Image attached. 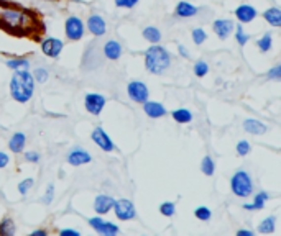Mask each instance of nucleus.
<instances>
[{"mask_svg":"<svg viewBox=\"0 0 281 236\" xmlns=\"http://www.w3.org/2000/svg\"><path fill=\"white\" fill-rule=\"evenodd\" d=\"M0 31L13 38H27L39 43L46 33L43 15L12 0H0Z\"/></svg>","mask_w":281,"mask_h":236,"instance_id":"nucleus-1","label":"nucleus"},{"mask_svg":"<svg viewBox=\"0 0 281 236\" xmlns=\"http://www.w3.org/2000/svg\"><path fill=\"white\" fill-rule=\"evenodd\" d=\"M35 92V77L27 69H17L10 81V93L12 98L18 103H27L33 97Z\"/></svg>","mask_w":281,"mask_h":236,"instance_id":"nucleus-2","label":"nucleus"},{"mask_svg":"<svg viewBox=\"0 0 281 236\" xmlns=\"http://www.w3.org/2000/svg\"><path fill=\"white\" fill-rule=\"evenodd\" d=\"M171 64V56L163 46H151L145 53V67L148 72L151 74H163L170 67Z\"/></svg>","mask_w":281,"mask_h":236,"instance_id":"nucleus-3","label":"nucleus"},{"mask_svg":"<svg viewBox=\"0 0 281 236\" xmlns=\"http://www.w3.org/2000/svg\"><path fill=\"white\" fill-rule=\"evenodd\" d=\"M230 189L234 192V195L240 197V199H246L248 195H251V192H253V182H251L248 172L244 169L237 171L230 179Z\"/></svg>","mask_w":281,"mask_h":236,"instance_id":"nucleus-4","label":"nucleus"},{"mask_svg":"<svg viewBox=\"0 0 281 236\" xmlns=\"http://www.w3.org/2000/svg\"><path fill=\"white\" fill-rule=\"evenodd\" d=\"M113 211H115L117 218L118 220H123V221H128V220H133L137 216V210H135V205L132 204L130 200L127 199H120V200H115L113 202Z\"/></svg>","mask_w":281,"mask_h":236,"instance_id":"nucleus-5","label":"nucleus"},{"mask_svg":"<svg viewBox=\"0 0 281 236\" xmlns=\"http://www.w3.org/2000/svg\"><path fill=\"white\" fill-rule=\"evenodd\" d=\"M127 93H128V97H130L132 102L143 103V102L148 100L150 90H148V87L141 81H132L127 87Z\"/></svg>","mask_w":281,"mask_h":236,"instance_id":"nucleus-6","label":"nucleus"},{"mask_svg":"<svg viewBox=\"0 0 281 236\" xmlns=\"http://www.w3.org/2000/svg\"><path fill=\"white\" fill-rule=\"evenodd\" d=\"M64 31H66L68 39L71 41H79L84 36V23L77 17H69L64 25Z\"/></svg>","mask_w":281,"mask_h":236,"instance_id":"nucleus-7","label":"nucleus"},{"mask_svg":"<svg viewBox=\"0 0 281 236\" xmlns=\"http://www.w3.org/2000/svg\"><path fill=\"white\" fill-rule=\"evenodd\" d=\"M105 97L101 95V93H87L86 98H84V105H86V110L91 113V115H101L104 107H105Z\"/></svg>","mask_w":281,"mask_h":236,"instance_id":"nucleus-8","label":"nucleus"},{"mask_svg":"<svg viewBox=\"0 0 281 236\" xmlns=\"http://www.w3.org/2000/svg\"><path fill=\"white\" fill-rule=\"evenodd\" d=\"M87 223L91 225V228H94L97 233H101V235H117L118 233V226L117 225L99 218V216H92V218H89Z\"/></svg>","mask_w":281,"mask_h":236,"instance_id":"nucleus-9","label":"nucleus"},{"mask_svg":"<svg viewBox=\"0 0 281 236\" xmlns=\"http://www.w3.org/2000/svg\"><path fill=\"white\" fill-rule=\"evenodd\" d=\"M41 51L46 54L48 58H58L59 54H61V51H63V41L61 39H58V38H44V39H41Z\"/></svg>","mask_w":281,"mask_h":236,"instance_id":"nucleus-10","label":"nucleus"},{"mask_svg":"<svg viewBox=\"0 0 281 236\" xmlns=\"http://www.w3.org/2000/svg\"><path fill=\"white\" fill-rule=\"evenodd\" d=\"M91 138L102 151H113L115 149V145H113V141L110 140V136H108L107 133L104 131V128H101V126H97L96 130L92 131Z\"/></svg>","mask_w":281,"mask_h":236,"instance_id":"nucleus-11","label":"nucleus"},{"mask_svg":"<svg viewBox=\"0 0 281 236\" xmlns=\"http://www.w3.org/2000/svg\"><path fill=\"white\" fill-rule=\"evenodd\" d=\"M212 28H214V33L220 39H225V38H229L232 33H234L235 25H234L232 20H215V22L212 23Z\"/></svg>","mask_w":281,"mask_h":236,"instance_id":"nucleus-12","label":"nucleus"},{"mask_svg":"<svg viewBox=\"0 0 281 236\" xmlns=\"http://www.w3.org/2000/svg\"><path fill=\"white\" fill-rule=\"evenodd\" d=\"M87 28L94 36H104L107 31V25L101 15H91L87 20Z\"/></svg>","mask_w":281,"mask_h":236,"instance_id":"nucleus-13","label":"nucleus"},{"mask_svg":"<svg viewBox=\"0 0 281 236\" xmlns=\"http://www.w3.org/2000/svg\"><path fill=\"white\" fill-rule=\"evenodd\" d=\"M113 200L110 195H97L96 197V200H94V210L97 211L99 215H104V213H107V211H110L112 210V206H113Z\"/></svg>","mask_w":281,"mask_h":236,"instance_id":"nucleus-14","label":"nucleus"},{"mask_svg":"<svg viewBox=\"0 0 281 236\" xmlns=\"http://www.w3.org/2000/svg\"><path fill=\"white\" fill-rule=\"evenodd\" d=\"M92 161L91 154L84 149H74L68 154V162L71 166H81V164H89Z\"/></svg>","mask_w":281,"mask_h":236,"instance_id":"nucleus-15","label":"nucleus"},{"mask_svg":"<svg viewBox=\"0 0 281 236\" xmlns=\"http://www.w3.org/2000/svg\"><path fill=\"white\" fill-rule=\"evenodd\" d=\"M143 110L150 118H161L166 115V108L160 102H143Z\"/></svg>","mask_w":281,"mask_h":236,"instance_id":"nucleus-16","label":"nucleus"},{"mask_svg":"<svg viewBox=\"0 0 281 236\" xmlns=\"http://www.w3.org/2000/svg\"><path fill=\"white\" fill-rule=\"evenodd\" d=\"M235 17L239 18L240 23H250L256 17V10L251 5H240L235 10Z\"/></svg>","mask_w":281,"mask_h":236,"instance_id":"nucleus-17","label":"nucleus"},{"mask_svg":"<svg viewBox=\"0 0 281 236\" xmlns=\"http://www.w3.org/2000/svg\"><path fill=\"white\" fill-rule=\"evenodd\" d=\"M244 130L250 135H263L266 133V125H263L260 120H255V118H246L244 121Z\"/></svg>","mask_w":281,"mask_h":236,"instance_id":"nucleus-18","label":"nucleus"},{"mask_svg":"<svg viewBox=\"0 0 281 236\" xmlns=\"http://www.w3.org/2000/svg\"><path fill=\"white\" fill-rule=\"evenodd\" d=\"M104 54H105L107 59H110V61H117L118 58H120L122 54V46L120 43L113 41V39H110V41L105 43V46H104Z\"/></svg>","mask_w":281,"mask_h":236,"instance_id":"nucleus-19","label":"nucleus"},{"mask_svg":"<svg viewBox=\"0 0 281 236\" xmlns=\"http://www.w3.org/2000/svg\"><path fill=\"white\" fill-rule=\"evenodd\" d=\"M25 143H27V136L23 135V133H15V135L10 138L8 141V148L12 152H22L23 148H25Z\"/></svg>","mask_w":281,"mask_h":236,"instance_id":"nucleus-20","label":"nucleus"},{"mask_svg":"<svg viewBox=\"0 0 281 236\" xmlns=\"http://www.w3.org/2000/svg\"><path fill=\"white\" fill-rule=\"evenodd\" d=\"M197 13V7L191 5L189 2H179L176 5V15L181 18H189V17H194Z\"/></svg>","mask_w":281,"mask_h":236,"instance_id":"nucleus-21","label":"nucleus"},{"mask_svg":"<svg viewBox=\"0 0 281 236\" xmlns=\"http://www.w3.org/2000/svg\"><path fill=\"white\" fill-rule=\"evenodd\" d=\"M263 18L271 25V27H275V28L281 27V10L280 8H276V7L268 8L263 13Z\"/></svg>","mask_w":281,"mask_h":236,"instance_id":"nucleus-22","label":"nucleus"},{"mask_svg":"<svg viewBox=\"0 0 281 236\" xmlns=\"http://www.w3.org/2000/svg\"><path fill=\"white\" fill-rule=\"evenodd\" d=\"M270 200V195L266 192H258L253 199V204H245L244 208L245 210H261L265 206V202Z\"/></svg>","mask_w":281,"mask_h":236,"instance_id":"nucleus-23","label":"nucleus"},{"mask_svg":"<svg viewBox=\"0 0 281 236\" xmlns=\"http://www.w3.org/2000/svg\"><path fill=\"white\" fill-rule=\"evenodd\" d=\"M173 118H175L176 123H189L192 121V113L189 110H186V108H177L171 113Z\"/></svg>","mask_w":281,"mask_h":236,"instance_id":"nucleus-24","label":"nucleus"},{"mask_svg":"<svg viewBox=\"0 0 281 236\" xmlns=\"http://www.w3.org/2000/svg\"><path fill=\"white\" fill-rule=\"evenodd\" d=\"M143 38L150 43H158L161 39V31L155 27H146L143 30Z\"/></svg>","mask_w":281,"mask_h":236,"instance_id":"nucleus-25","label":"nucleus"},{"mask_svg":"<svg viewBox=\"0 0 281 236\" xmlns=\"http://www.w3.org/2000/svg\"><path fill=\"white\" fill-rule=\"evenodd\" d=\"M15 235V223L12 218H3L0 221V236H12Z\"/></svg>","mask_w":281,"mask_h":236,"instance_id":"nucleus-26","label":"nucleus"},{"mask_svg":"<svg viewBox=\"0 0 281 236\" xmlns=\"http://www.w3.org/2000/svg\"><path fill=\"white\" fill-rule=\"evenodd\" d=\"M275 223H276L275 216H268V218H265L260 223L258 231H260V233H263V235H271L275 231Z\"/></svg>","mask_w":281,"mask_h":236,"instance_id":"nucleus-27","label":"nucleus"},{"mask_svg":"<svg viewBox=\"0 0 281 236\" xmlns=\"http://www.w3.org/2000/svg\"><path fill=\"white\" fill-rule=\"evenodd\" d=\"M256 46L261 53H268L271 49V33H265L258 41H256Z\"/></svg>","mask_w":281,"mask_h":236,"instance_id":"nucleus-28","label":"nucleus"},{"mask_svg":"<svg viewBox=\"0 0 281 236\" xmlns=\"http://www.w3.org/2000/svg\"><path fill=\"white\" fill-rule=\"evenodd\" d=\"M201 169H202V172H204L206 176H212V174H214L215 164H214V161H212V157H211V156H206L204 159H202V162H201Z\"/></svg>","mask_w":281,"mask_h":236,"instance_id":"nucleus-29","label":"nucleus"},{"mask_svg":"<svg viewBox=\"0 0 281 236\" xmlns=\"http://www.w3.org/2000/svg\"><path fill=\"white\" fill-rule=\"evenodd\" d=\"M207 72H209V64L206 61H197L194 64V74L196 77H206Z\"/></svg>","mask_w":281,"mask_h":236,"instance_id":"nucleus-30","label":"nucleus"},{"mask_svg":"<svg viewBox=\"0 0 281 236\" xmlns=\"http://www.w3.org/2000/svg\"><path fill=\"white\" fill-rule=\"evenodd\" d=\"M194 215H196L197 220L207 221V220H211L212 211H211V208H207V206H197V208L194 210Z\"/></svg>","mask_w":281,"mask_h":236,"instance_id":"nucleus-31","label":"nucleus"},{"mask_svg":"<svg viewBox=\"0 0 281 236\" xmlns=\"http://www.w3.org/2000/svg\"><path fill=\"white\" fill-rule=\"evenodd\" d=\"M207 39V33L204 31L202 28H194L192 30V41H194V44H202Z\"/></svg>","mask_w":281,"mask_h":236,"instance_id":"nucleus-32","label":"nucleus"},{"mask_svg":"<svg viewBox=\"0 0 281 236\" xmlns=\"http://www.w3.org/2000/svg\"><path fill=\"white\" fill-rule=\"evenodd\" d=\"M234 31H235V38H237V41H239V44H242V46H244V44H245V43L250 39L248 34H245V31H244V27H242V23H240V25H237V27L234 28Z\"/></svg>","mask_w":281,"mask_h":236,"instance_id":"nucleus-33","label":"nucleus"},{"mask_svg":"<svg viewBox=\"0 0 281 236\" xmlns=\"http://www.w3.org/2000/svg\"><path fill=\"white\" fill-rule=\"evenodd\" d=\"M160 211H161V215H165V216H173L176 211V206L173 202H165V204L160 205Z\"/></svg>","mask_w":281,"mask_h":236,"instance_id":"nucleus-34","label":"nucleus"},{"mask_svg":"<svg viewBox=\"0 0 281 236\" xmlns=\"http://www.w3.org/2000/svg\"><path fill=\"white\" fill-rule=\"evenodd\" d=\"M250 149H251V146H250L248 141L242 140V141L237 143V154L239 156H246L250 152Z\"/></svg>","mask_w":281,"mask_h":236,"instance_id":"nucleus-35","label":"nucleus"},{"mask_svg":"<svg viewBox=\"0 0 281 236\" xmlns=\"http://www.w3.org/2000/svg\"><path fill=\"white\" fill-rule=\"evenodd\" d=\"M7 66L10 69H13V71H17L18 67H28L30 62L27 61V59H10V61L7 62Z\"/></svg>","mask_w":281,"mask_h":236,"instance_id":"nucleus-36","label":"nucleus"},{"mask_svg":"<svg viewBox=\"0 0 281 236\" xmlns=\"http://www.w3.org/2000/svg\"><path fill=\"white\" fill-rule=\"evenodd\" d=\"M33 77H35V82H46L48 81V71H46V69H43V67L35 69Z\"/></svg>","mask_w":281,"mask_h":236,"instance_id":"nucleus-37","label":"nucleus"},{"mask_svg":"<svg viewBox=\"0 0 281 236\" xmlns=\"http://www.w3.org/2000/svg\"><path fill=\"white\" fill-rule=\"evenodd\" d=\"M33 184H35L33 179H25V180H22V182L18 184V192H20L22 195H27L28 190L33 187Z\"/></svg>","mask_w":281,"mask_h":236,"instance_id":"nucleus-38","label":"nucleus"},{"mask_svg":"<svg viewBox=\"0 0 281 236\" xmlns=\"http://www.w3.org/2000/svg\"><path fill=\"white\" fill-rule=\"evenodd\" d=\"M138 3V0H115L117 7H123V8H133Z\"/></svg>","mask_w":281,"mask_h":236,"instance_id":"nucleus-39","label":"nucleus"},{"mask_svg":"<svg viewBox=\"0 0 281 236\" xmlns=\"http://www.w3.org/2000/svg\"><path fill=\"white\" fill-rule=\"evenodd\" d=\"M280 71H281V66H275L271 71L268 72V77L270 79H273V81H280Z\"/></svg>","mask_w":281,"mask_h":236,"instance_id":"nucleus-40","label":"nucleus"},{"mask_svg":"<svg viewBox=\"0 0 281 236\" xmlns=\"http://www.w3.org/2000/svg\"><path fill=\"white\" fill-rule=\"evenodd\" d=\"M53 194H54V187L53 184H49L48 185V190H46V195H44V204H51V200H53Z\"/></svg>","mask_w":281,"mask_h":236,"instance_id":"nucleus-41","label":"nucleus"},{"mask_svg":"<svg viewBox=\"0 0 281 236\" xmlns=\"http://www.w3.org/2000/svg\"><path fill=\"white\" fill-rule=\"evenodd\" d=\"M25 159H27L28 162H38L39 161V154L38 152H25Z\"/></svg>","mask_w":281,"mask_h":236,"instance_id":"nucleus-42","label":"nucleus"},{"mask_svg":"<svg viewBox=\"0 0 281 236\" xmlns=\"http://www.w3.org/2000/svg\"><path fill=\"white\" fill-rule=\"evenodd\" d=\"M8 162H10L8 154H5V152H0V169H3V167L7 166Z\"/></svg>","mask_w":281,"mask_h":236,"instance_id":"nucleus-43","label":"nucleus"},{"mask_svg":"<svg viewBox=\"0 0 281 236\" xmlns=\"http://www.w3.org/2000/svg\"><path fill=\"white\" fill-rule=\"evenodd\" d=\"M61 235H63V236H69V235L77 236V235H79V231H76V230H63V231H61Z\"/></svg>","mask_w":281,"mask_h":236,"instance_id":"nucleus-44","label":"nucleus"},{"mask_svg":"<svg viewBox=\"0 0 281 236\" xmlns=\"http://www.w3.org/2000/svg\"><path fill=\"white\" fill-rule=\"evenodd\" d=\"M237 235H239V236H251L253 233L248 231V230H239V231H237Z\"/></svg>","mask_w":281,"mask_h":236,"instance_id":"nucleus-45","label":"nucleus"},{"mask_svg":"<svg viewBox=\"0 0 281 236\" xmlns=\"http://www.w3.org/2000/svg\"><path fill=\"white\" fill-rule=\"evenodd\" d=\"M32 235L33 236H44V235H48V231L46 230H36V231H33Z\"/></svg>","mask_w":281,"mask_h":236,"instance_id":"nucleus-46","label":"nucleus"},{"mask_svg":"<svg viewBox=\"0 0 281 236\" xmlns=\"http://www.w3.org/2000/svg\"><path fill=\"white\" fill-rule=\"evenodd\" d=\"M179 53H181V56H182V58H187V56H189V54H187V51H186V48H184V46H179Z\"/></svg>","mask_w":281,"mask_h":236,"instance_id":"nucleus-47","label":"nucleus"}]
</instances>
